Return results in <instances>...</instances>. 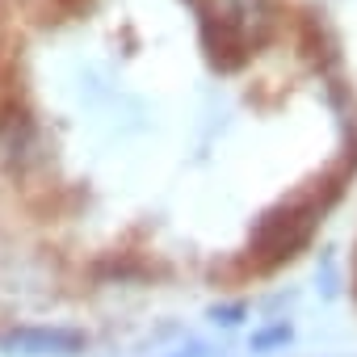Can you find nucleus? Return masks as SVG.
Wrapping results in <instances>:
<instances>
[{
	"instance_id": "f257e3e1",
	"label": "nucleus",
	"mask_w": 357,
	"mask_h": 357,
	"mask_svg": "<svg viewBox=\"0 0 357 357\" xmlns=\"http://www.w3.org/2000/svg\"><path fill=\"white\" fill-rule=\"evenodd\" d=\"M5 349H13V353H72V349H80V336L63 332V328H17L5 336Z\"/></svg>"
},
{
	"instance_id": "f03ea898",
	"label": "nucleus",
	"mask_w": 357,
	"mask_h": 357,
	"mask_svg": "<svg viewBox=\"0 0 357 357\" xmlns=\"http://www.w3.org/2000/svg\"><path fill=\"white\" fill-rule=\"evenodd\" d=\"M290 332L286 328H273V332H265V336H257V344H269V340H286Z\"/></svg>"
}]
</instances>
